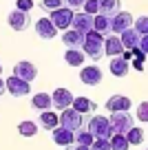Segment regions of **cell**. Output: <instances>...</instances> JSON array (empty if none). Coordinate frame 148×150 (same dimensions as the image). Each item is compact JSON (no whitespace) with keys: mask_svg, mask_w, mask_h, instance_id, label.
<instances>
[{"mask_svg":"<svg viewBox=\"0 0 148 150\" xmlns=\"http://www.w3.org/2000/svg\"><path fill=\"white\" fill-rule=\"evenodd\" d=\"M104 40H106V35L104 33H100V31H88L86 33V38H84V47H82V51L86 53V57H91L93 62H100L106 53H104Z\"/></svg>","mask_w":148,"mask_h":150,"instance_id":"6da1fadb","label":"cell"},{"mask_svg":"<svg viewBox=\"0 0 148 150\" xmlns=\"http://www.w3.org/2000/svg\"><path fill=\"white\" fill-rule=\"evenodd\" d=\"M111 124L113 130L120 132V135H126L130 128L135 126V117L130 115L128 110H120V112H111Z\"/></svg>","mask_w":148,"mask_h":150,"instance_id":"277c9868","label":"cell"},{"mask_svg":"<svg viewBox=\"0 0 148 150\" xmlns=\"http://www.w3.org/2000/svg\"><path fill=\"white\" fill-rule=\"evenodd\" d=\"M100 13L108 16V18L120 13V0H100Z\"/></svg>","mask_w":148,"mask_h":150,"instance_id":"d4e9b609","label":"cell"},{"mask_svg":"<svg viewBox=\"0 0 148 150\" xmlns=\"http://www.w3.org/2000/svg\"><path fill=\"white\" fill-rule=\"evenodd\" d=\"M133 27L137 29V31L142 33V35H146V33H148V16H142V18H137Z\"/></svg>","mask_w":148,"mask_h":150,"instance_id":"1f68e13d","label":"cell"},{"mask_svg":"<svg viewBox=\"0 0 148 150\" xmlns=\"http://www.w3.org/2000/svg\"><path fill=\"white\" fill-rule=\"evenodd\" d=\"M66 2V7H71L73 11H80V9H84V2L86 0H64Z\"/></svg>","mask_w":148,"mask_h":150,"instance_id":"d590c367","label":"cell"},{"mask_svg":"<svg viewBox=\"0 0 148 150\" xmlns=\"http://www.w3.org/2000/svg\"><path fill=\"white\" fill-rule=\"evenodd\" d=\"M130 106H133V104H130V97H126V95H111V97L106 99V108H108V112L128 110Z\"/></svg>","mask_w":148,"mask_h":150,"instance_id":"e0dca14e","label":"cell"},{"mask_svg":"<svg viewBox=\"0 0 148 150\" xmlns=\"http://www.w3.org/2000/svg\"><path fill=\"white\" fill-rule=\"evenodd\" d=\"M51 97H53V108H58V110H64V108L73 106V99H75L69 88H56L51 93Z\"/></svg>","mask_w":148,"mask_h":150,"instance_id":"9c48e42d","label":"cell"},{"mask_svg":"<svg viewBox=\"0 0 148 150\" xmlns=\"http://www.w3.org/2000/svg\"><path fill=\"white\" fill-rule=\"evenodd\" d=\"M80 80L84 82L86 86H97L102 82V71L100 66L95 64H88V66H82V73H80Z\"/></svg>","mask_w":148,"mask_h":150,"instance_id":"4fadbf2b","label":"cell"},{"mask_svg":"<svg viewBox=\"0 0 148 150\" xmlns=\"http://www.w3.org/2000/svg\"><path fill=\"white\" fill-rule=\"evenodd\" d=\"M93 29H95V31H100V33H104V35L113 33V29H111V18H108V16L97 13L95 20H93Z\"/></svg>","mask_w":148,"mask_h":150,"instance_id":"cb8c5ba5","label":"cell"},{"mask_svg":"<svg viewBox=\"0 0 148 150\" xmlns=\"http://www.w3.org/2000/svg\"><path fill=\"white\" fill-rule=\"evenodd\" d=\"M40 126L44 130H56L60 126V115H56L53 110H44L40 112Z\"/></svg>","mask_w":148,"mask_h":150,"instance_id":"44dd1931","label":"cell"},{"mask_svg":"<svg viewBox=\"0 0 148 150\" xmlns=\"http://www.w3.org/2000/svg\"><path fill=\"white\" fill-rule=\"evenodd\" d=\"M139 49L148 55V33H146V35H142V40H139Z\"/></svg>","mask_w":148,"mask_h":150,"instance_id":"8d00e7d4","label":"cell"},{"mask_svg":"<svg viewBox=\"0 0 148 150\" xmlns=\"http://www.w3.org/2000/svg\"><path fill=\"white\" fill-rule=\"evenodd\" d=\"M66 150H91V146H84V144H71Z\"/></svg>","mask_w":148,"mask_h":150,"instance_id":"74e56055","label":"cell"},{"mask_svg":"<svg viewBox=\"0 0 148 150\" xmlns=\"http://www.w3.org/2000/svg\"><path fill=\"white\" fill-rule=\"evenodd\" d=\"M120 38H122V44H124V49L133 51L135 47H139V40H142V33H139V31H137L135 27H130V29H126V31H122V33H120Z\"/></svg>","mask_w":148,"mask_h":150,"instance_id":"d6986e66","label":"cell"},{"mask_svg":"<svg viewBox=\"0 0 148 150\" xmlns=\"http://www.w3.org/2000/svg\"><path fill=\"white\" fill-rule=\"evenodd\" d=\"M84 60H86V53H84L82 49H66L64 62H66L69 66H82Z\"/></svg>","mask_w":148,"mask_h":150,"instance_id":"7402d4cb","label":"cell"},{"mask_svg":"<svg viewBox=\"0 0 148 150\" xmlns=\"http://www.w3.org/2000/svg\"><path fill=\"white\" fill-rule=\"evenodd\" d=\"M2 93H7V82L0 77V95H2Z\"/></svg>","mask_w":148,"mask_h":150,"instance_id":"ab89813d","label":"cell"},{"mask_svg":"<svg viewBox=\"0 0 148 150\" xmlns=\"http://www.w3.org/2000/svg\"><path fill=\"white\" fill-rule=\"evenodd\" d=\"M135 24V18L128 13V11H120V13H115L111 18V29H113V33H117L120 35L122 31H126V29H130Z\"/></svg>","mask_w":148,"mask_h":150,"instance_id":"52a82bcc","label":"cell"},{"mask_svg":"<svg viewBox=\"0 0 148 150\" xmlns=\"http://www.w3.org/2000/svg\"><path fill=\"white\" fill-rule=\"evenodd\" d=\"M51 22L56 24L58 29H62V31H66V29L73 27V18H75V11L71 9V7H60V9L51 11Z\"/></svg>","mask_w":148,"mask_h":150,"instance_id":"5b68a950","label":"cell"},{"mask_svg":"<svg viewBox=\"0 0 148 150\" xmlns=\"http://www.w3.org/2000/svg\"><path fill=\"white\" fill-rule=\"evenodd\" d=\"M146 150H148V148H146Z\"/></svg>","mask_w":148,"mask_h":150,"instance_id":"b9f144b4","label":"cell"},{"mask_svg":"<svg viewBox=\"0 0 148 150\" xmlns=\"http://www.w3.org/2000/svg\"><path fill=\"white\" fill-rule=\"evenodd\" d=\"M51 135H53V141H56L58 146L69 148L71 144H75V132L69 130V128H64V126H58L56 130H51Z\"/></svg>","mask_w":148,"mask_h":150,"instance_id":"2e32d148","label":"cell"},{"mask_svg":"<svg viewBox=\"0 0 148 150\" xmlns=\"http://www.w3.org/2000/svg\"><path fill=\"white\" fill-rule=\"evenodd\" d=\"M62 2H64V0H42V2H40V7H42L44 11H49V13H51V11L60 9V7H62Z\"/></svg>","mask_w":148,"mask_h":150,"instance_id":"4dcf8cb0","label":"cell"},{"mask_svg":"<svg viewBox=\"0 0 148 150\" xmlns=\"http://www.w3.org/2000/svg\"><path fill=\"white\" fill-rule=\"evenodd\" d=\"M135 117H137L139 122L148 124V102H142V104L137 106V110H135Z\"/></svg>","mask_w":148,"mask_h":150,"instance_id":"f546056e","label":"cell"},{"mask_svg":"<svg viewBox=\"0 0 148 150\" xmlns=\"http://www.w3.org/2000/svg\"><path fill=\"white\" fill-rule=\"evenodd\" d=\"M124 51L126 49H124V44H122V38L117 35V33H108L106 40H104V53L115 57V55H124Z\"/></svg>","mask_w":148,"mask_h":150,"instance_id":"8fae6325","label":"cell"},{"mask_svg":"<svg viewBox=\"0 0 148 150\" xmlns=\"http://www.w3.org/2000/svg\"><path fill=\"white\" fill-rule=\"evenodd\" d=\"M93 20H95V16L86 13V11H75L73 29H78V31H82L84 35H86L88 31H93Z\"/></svg>","mask_w":148,"mask_h":150,"instance_id":"9a60e30c","label":"cell"},{"mask_svg":"<svg viewBox=\"0 0 148 150\" xmlns=\"http://www.w3.org/2000/svg\"><path fill=\"white\" fill-rule=\"evenodd\" d=\"M84 33L78 31V29H66L64 35H62V42H64L66 49H82L84 47Z\"/></svg>","mask_w":148,"mask_h":150,"instance_id":"5bb4252c","label":"cell"},{"mask_svg":"<svg viewBox=\"0 0 148 150\" xmlns=\"http://www.w3.org/2000/svg\"><path fill=\"white\" fill-rule=\"evenodd\" d=\"M14 75H18L20 80H24V82H33L38 77V69H36V64L22 60V62H18V64L14 66Z\"/></svg>","mask_w":148,"mask_h":150,"instance_id":"7c38bea8","label":"cell"},{"mask_svg":"<svg viewBox=\"0 0 148 150\" xmlns=\"http://www.w3.org/2000/svg\"><path fill=\"white\" fill-rule=\"evenodd\" d=\"M18 132H20L22 137H33V135L38 132V124H36V122H31V119H27V122H20Z\"/></svg>","mask_w":148,"mask_h":150,"instance_id":"4316f807","label":"cell"},{"mask_svg":"<svg viewBox=\"0 0 148 150\" xmlns=\"http://www.w3.org/2000/svg\"><path fill=\"white\" fill-rule=\"evenodd\" d=\"M73 108L80 110L82 115H91V112L97 108V104L93 102V99H88V97H75L73 99Z\"/></svg>","mask_w":148,"mask_h":150,"instance_id":"603a6c76","label":"cell"},{"mask_svg":"<svg viewBox=\"0 0 148 150\" xmlns=\"http://www.w3.org/2000/svg\"><path fill=\"white\" fill-rule=\"evenodd\" d=\"M86 128L93 132L95 139H111V137L115 135L113 124H111V117H104V115H95V117H91L88 124H86Z\"/></svg>","mask_w":148,"mask_h":150,"instance_id":"7a4b0ae2","label":"cell"},{"mask_svg":"<svg viewBox=\"0 0 148 150\" xmlns=\"http://www.w3.org/2000/svg\"><path fill=\"white\" fill-rule=\"evenodd\" d=\"M36 33L42 40H53L58 35V27L51 22V18H38L36 20Z\"/></svg>","mask_w":148,"mask_h":150,"instance_id":"ba28073f","label":"cell"},{"mask_svg":"<svg viewBox=\"0 0 148 150\" xmlns=\"http://www.w3.org/2000/svg\"><path fill=\"white\" fill-rule=\"evenodd\" d=\"M0 73H2V64H0Z\"/></svg>","mask_w":148,"mask_h":150,"instance_id":"60d3db41","label":"cell"},{"mask_svg":"<svg viewBox=\"0 0 148 150\" xmlns=\"http://www.w3.org/2000/svg\"><path fill=\"white\" fill-rule=\"evenodd\" d=\"M128 137L126 135H120V132H115V135L111 137V150H128Z\"/></svg>","mask_w":148,"mask_h":150,"instance_id":"484cf974","label":"cell"},{"mask_svg":"<svg viewBox=\"0 0 148 150\" xmlns=\"http://www.w3.org/2000/svg\"><path fill=\"white\" fill-rule=\"evenodd\" d=\"M130 66H133L135 71H144V60H137V57H135V60H133V64H130Z\"/></svg>","mask_w":148,"mask_h":150,"instance_id":"f35d334b","label":"cell"},{"mask_svg":"<svg viewBox=\"0 0 148 150\" xmlns=\"http://www.w3.org/2000/svg\"><path fill=\"white\" fill-rule=\"evenodd\" d=\"M91 150H111V139H95L91 144Z\"/></svg>","mask_w":148,"mask_h":150,"instance_id":"836d02e7","label":"cell"},{"mask_svg":"<svg viewBox=\"0 0 148 150\" xmlns=\"http://www.w3.org/2000/svg\"><path fill=\"white\" fill-rule=\"evenodd\" d=\"M84 11L91 16H97L100 13V0H86L84 2Z\"/></svg>","mask_w":148,"mask_h":150,"instance_id":"d6a6232c","label":"cell"},{"mask_svg":"<svg viewBox=\"0 0 148 150\" xmlns=\"http://www.w3.org/2000/svg\"><path fill=\"white\" fill-rule=\"evenodd\" d=\"M29 11H20V9H14L9 16H7V22L14 31H24L29 27Z\"/></svg>","mask_w":148,"mask_h":150,"instance_id":"30bf717a","label":"cell"},{"mask_svg":"<svg viewBox=\"0 0 148 150\" xmlns=\"http://www.w3.org/2000/svg\"><path fill=\"white\" fill-rule=\"evenodd\" d=\"M126 137H128V144L130 146H139V144H144V130L139 126H133L128 132H126Z\"/></svg>","mask_w":148,"mask_h":150,"instance_id":"83f0119b","label":"cell"},{"mask_svg":"<svg viewBox=\"0 0 148 150\" xmlns=\"http://www.w3.org/2000/svg\"><path fill=\"white\" fill-rule=\"evenodd\" d=\"M31 106L36 108V110L44 112V110H49V108H53V97L49 93H38V95L31 97Z\"/></svg>","mask_w":148,"mask_h":150,"instance_id":"ffe728a7","label":"cell"},{"mask_svg":"<svg viewBox=\"0 0 148 150\" xmlns=\"http://www.w3.org/2000/svg\"><path fill=\"white\" fill-rule=\"evenodd\" d=\"M5 82H7V93H11L14 97H24V95L31 93V82L20 80L18 75H11Z\"/></svg>","mask_w":148,"mask_h":150,"instance_id":"8992f818","label":"cell"},{"mask_svg":"<svg viewBox=\"0 0 148 150\" xmlns=\"http://www.w3.org/2000/svg\"><path fill=\"white\" fill-rule=\"evenodd\" d=\"M108 69H111V73L115 75V77H126V73L130 71V62L126 60L124 55H115V57H111Z\"/></svg>","mask_w":148,"mask_h":150,"instance_id":"ac0fdd59","label":"cell"},{"mask_svg":"<svg viewBox=\"0 0 148 150\" xmlns=\"http://www.w3.org/2000/svg\"><path fill=\"white\" fill-rule=\"evenodd\" d=\"M16 9H20V11H31V9H33V0H16Z\"/></svg>","mask_w":148,"mask_h":150,"instance_id":"e575fe53","label":"cell"},{"mask_svg":"<svg viewBox=\"0 0 148 150\" xmlns=\"http://www.w3.org/2000/svg\"><path fill=\"white\" fill-rule=\"evenodd\" d=\"M60 126H64V128H69V130H73V132H78L80 128L84 126V119H82V112L80 110H75L73 106H69V108H64L62 110V115H60Z\"/></svg>","mask_w":148,"mask_h":150,"instance_id":"3957f363","label":"cell"},{"mask_svg":"<svg viewBox=\"0 0 148 150\" xmlns=\"http://www.w3.org/2000/svg\"><path fill=\"white\" fill-rule=\"evenodd\" d=\"M93 141H95V137H93V132L88 130V128H80V130L75 132V144H84V146H91Z\"/></svg>","mask_w":148,"mask_h":150,"instance_id":"f1b7e54d","label":"cell"}]
</instances>
